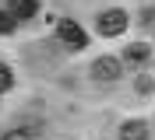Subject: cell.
Listing matches in <instances>:
<instances>
[{"instance_id": "cell-1", "label": "cell", "mask_w": 155, "mask_h": 140, "mask_svg": "<svg viewBox=\"0 0 155 140\" xmlns=\"http://www.w3.org/2000/svg\"><path fill=\"white\" fill-rule=\"evenodd\" d=\"M127 11H120V7H109V11H102L95 18V28H99V35H120L127 28Z\"/></svg>"}, {"instance_id": "cell-2", "label": "cell", "mask_w": 155, "mask_h": 140, "mask_svg": "<svg viewBox=\"0 0 155 140\" xmlns=\"http://www.w3.org/2000/svg\"><path fill=\"white\" fill-rule=\"evenodd\" d=\"M57 35H60V42H64L67 49H85V46H88L85 28L74 25V21H60V25H57Z\"/></svg>"}, {"instance_id": "cell-3", "label": "cell", "mask_w": 155, "mask_h": 140, "mask_svg": "<svg viewBox=\"0 0 155 140\" xmlns=\"http://www.w3.org/2000/svg\"><path fill=\"white\" fill-rule=\"evenodd\" d=\"M120 74L124 70H120V60L116 56H99L95 63H92V77L95 81H116Z\"/></svg>"}, {"instance_id": "cell-4", "label": "cell", "mask_w": 155, "mask_h": 140, "mask_svg": "<svg viewBox=\"0 0 155 140\" xmlns=\"http://www.w3.org/2000/svg\"><path fill=\"white\" fill-rule=\"evenodd\" d=\"M7 14L11 18H32V14H39V4L35 0H7Z\"/></svg>"}, {"instance_id": "cell-5", "label": "cell", "mask_w": 155, "mask_h": 140, "mask_svg": "<svg viewBox=\"0 0 155 140\" xmlns=\"http://www.w3.org/2000/svg\"><path fill=\"white\" fill-rule=\"evenodd\" d=\"M120 140H148V126L141 119H130L120 126Z\"/></svg>"}, {"instance_id": "cell-6", "label": "cell", "mask_w": 155, "mask_h": 140, "mask_svg": "<svg viewBox=\"0 0 155 140\" xmlns=\"http://www.w3.org/2000/svg\"><path fill=\"white\" fill-rule=\"evenodd\" d=\"M124 60H127L130 67H145V60H148V46H127Z\"/></svg>"}, {"instance_id": "cell-7", "label": "cell", "mask_w": 155, "mask_h": 140, "mask_svg": "<svg viewBox=\"0 0 155 140\" xmlns=\"http://www.w3.org/2000/svg\"><path fill=\"white\" fill-rule=\"evenodd\" d=\"M11 84H14V74H11V67H4V63H0V91H7Z\"/></svg>"}, {"instance_id": "cell-8", "label": "cell", "mask_w": 155, "mask_h": 140, "mask_svg": "<svg viewBox=\"0 0 155 140\" xmlns=\"http://www.w3.org/2000/svg\"><path fill=\"white\" fill-rule=\"evenodd\" d=\"M0 140H32V133H28V130H7Z\"/></svg>"}, {"instance_id": "cell-9", "label": "cell", "mask_w": 155, "mask_h": 140, "mask_svg": "<svg viewBox=\"0 0 155 140\" xmlns=\"http://www.w3.org/2000/svg\"><path fill=\"white\" fill-rule=\"evenodd\" d=\"M11 28H14V18H11L7 11H0V35H7Z\"/></svg>"}, {"instance_id": "cell-10", "label": "cell", "mask_w": 155, "mask_h": 140, "mask_svg": "<svg viewBox=\"0 0 155 140\" xmlns=\"http://www.w3.org/2000/svg\"><path fill=\"white\" fill-rule=\"evenodd\" d=\"M137 91H141V95H152V77H148V74L137 77Z\"/></svg>"}]
</instances>
